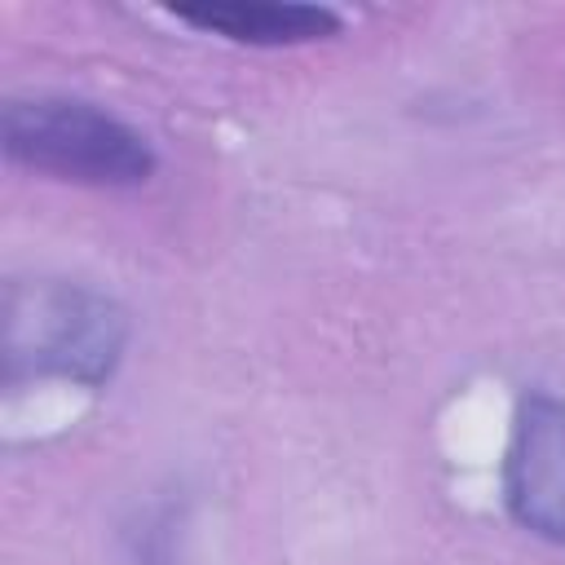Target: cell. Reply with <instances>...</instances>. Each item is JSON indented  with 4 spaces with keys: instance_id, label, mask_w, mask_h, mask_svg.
Segmentation results:
<instances>
[{
    "instance_id": "3957f363",
    "label": "cell",
    "mask_w": 565,
    "mask_h": 565,
    "mask_svg": "<svg viewBox=\"0 0 565 565\" xmlns=\"http://www.w3.org/2000/svg\"><path fill=\"white\" fill-rule=\"evenodd\" d=\"M503 503L512 521L565 547V402L530 393L503 450Z\"/></svg>"
},
{
    "instance_id": "7a4b0ae2",
    "label": "cell",
    "mask_w": 565,
    "mask_h": 565,
    "mask_svg": "<svg viewBox=\"0 0 565 565\" xmlns=\"http://www.w3.org/2000/svg\"><path fill=\"white\" fill-rule=\"evenodd\" d=\"M4 154L22 168L49 172L57 181L124 190L154 172L150 141L119 115L79 97H22L4 106L0 119Z\"/></svg>"
},
{
    "instance_id": "277c9868",
    "label": "cell",
    "mask_w": 565,
    "mask_h": 565,
    "mask_svg": "<svg viewBox=\"0 0 565 565\" xmlns=\"http://www.w3.org/2000/svg\"><path fill=\"white\" fill-rule=\"evenodd\" d=\"M181 22L225 35L234 44H309L340 31V18L322 4H278V0H216V4H181L172 9Z\"/></svg>"
},
{
    "instance_id": "6da1fadb",
    "label": "cell",
    "mask_w": 565,
    "mask_h": 565,
    "mask_svg": "<svg viewBox=\"0 0 565 565\" xmlns=\"http://www.w3.org/2000/svg\"><path fill=\"white\" fill-rule=\"evenodd\" d=\"M124 353V313L62 278H18L4 291V380H110Z\"/></svg>"
}]
</instances>
